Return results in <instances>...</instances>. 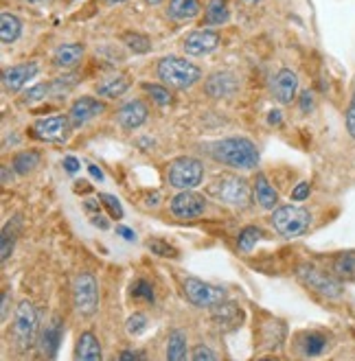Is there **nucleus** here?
I'll return each instance as SVG.
<instances>
[{
	"instance_id": "nucleus-1",
	"label": "nucleus",
	"mask_w": 355,
	"mask_h": 361,
	"mask_svg": "<svg viewBox=\"0 0 355 361\" xmlns=\"http://www.w3.org/2000/svg\"><path fill=\"white\" fill-rule=\"evenodd\" d=\"M206 152L215 162H222L233 169H255L259 164L257 145L243 136H231V138L215 140L206 147Z\"/></svg>"
},
{
	"instance_id": "nucleus-2",
	"label": "nucleus",
	"mask_w": 355,
	"mask_h": 361,
	"mask_svg": "<svg viewBox=\"0 0 355 361\" xmlns=\"http://www.w3.org/2000/svg\"><path fill=\"white\" fill-rule=\"evenodd\" d=\"M158 77L162 83H169L172 88L184 90V88H191L193 83H198L202 73L195 63L172 55L158 61Z\"/></svg>"
},
{
	"instance_id": "nucleus-3",
	"label": "nucleus",
	"mask_w": 355,
	"mask_h": 361,
	"mask_svg": "<svg viewBox=\"0 0 355 361\" xmlns=\"http://www.w3.org/2000/svg\"><path fill=\"white\" fill-rule=\"evenodd\" d=\"M272 228L279 232L281 237H299L303 232L309 230L311 226V215L309 210L303 208V206H279L275 212H272V219H270Z\"/></svg>"
},
{
	"instance_id": "nucleus-4",
	"label": "nucleus",
	"mask_w": 355,
	"mask_h": 361,
	"mask_svg": "<svg viewBox=\"0 0 355 361\" xmlns=\"http://www.w3.org/2000/svg\"><path fill=\"white\" fill-rule=\"evenodd\" d=\"M208 193L215 200L235 206V208H246L250 204V186L243 178L239 176H219L211 184H208Z\"/></svg>"
},
{
	"instance_id": "nucleus-5",
	"label": "nucleus",
	"mask_w": 355,
	"mask_h": 361,
	"mask_svg": "<svg viewBox=\"0 0 355 361\" xmlns=\"http://www.w3.org/2000/svg\"><path fill=\"white\" fill-rule=\"evenodd\" d=\"M167 178L174 188H195L204 180V164L195 158H176L169 169H167Z\"/></svg>"
},
{
	"instance_id": "nucleus-6",
	"label": "nucleus",
	"mask_w": 355,
	"mask_h": 361,
	"mask_svg": "<svg viewBox=\"0 0 355 361\" xmlns=\"http://www.w3.org/2000/svg\"><path fill=\"white\" fill-rule=\"evenodd\" d=\"M296 276H299V281L305 287H309L311 291L325 295V298H340L342 291H344L340 279H333V276L320 271L314 265H301L296 269Z\"/></svg>"
},
{
	"instance_id": "nucleus-7",
	"label": "nucleus",
	"mask_w": 355,
	"mask_h": 361,
	"mask_svg": "<svg viewBox=\"0 0 355 361\" xmlns=\"http://www.w3.org/2000/svg\"><path fill=\"white\" fill-rule=\"evenodd\" d=\"M73 305L79 315H95L99 307V287L95 276L88 271H81L73 283Z\"/></svg>"
},
{
	"instance_id": "nucleus-8",
	"label": "nucleus",
	"mask_w": 355,
	"mask_h": 361,
	"mask_svg": "<svg viewBox=\"0 0 355 361\" xmlns=\"http://www.w3.org/2000/svg\"><path fill=\"white\" fill-rule=\"evenodd\" d=\"M182 291H184L186 300L195 307H202V309H213L215 305L226 300L224 289H219L215 285H208V283H202L198 279H186L182 283Z\"/></svg>"
},
{
	"instance_id": "nucleus-9",
	"label": "nucleus",
	"mask_w": 355,
	"mask_h": 361,
	"mask_svg": "<svg viewBox=\"0 0 355 361\" xmlns=\"http://www.w3.org/2000/svg\"><path fill=\"white\" fill-rule=\"evenodd\" d=\"M37 333V311L33 302L23 300L16 309V322H13V335L20 348H29Z\"/></svg>"
},
{
	"instance_id": "nucleus-10",
	"label": "nucleus",
	"mask_w": 355,
	"mask_h": 361,
	"mask_svg": "<svg viewBox=\"0 0 355 361\" xmlns=\"http://www.w3.org/2000/svg\"><path fill=\"white\" fill-rule=\"evenodd\" d=\"M71 116L66 114H55L37 118L31 127V134L44 142H66L71 132Z\"/></svg>"
},
{
	"instance_id": "nucleus-11",
	"label": "nucleus",
	"mask_w": 355,
	"mask_h": 361,
	"mask_svg": "<svg viewBox=\"0 0 355 361\" xmlns=\"http://www.w3.org/2000/svg\"><path fill=\"white\" fill-rule=\"evenodd\" d=\"M206 200L204 195L195 193V190H180V193L172 200V212L178 219H195L204 215Z\"/></svg>"
},
{
	"instance_id": "nucleus-12",
	"label": "nucleus",
	"mask_w": 355,
	"mask_h": 361,
	"mask_svg": "<svg viewBox=\"0 0 355 361\" xmlns=\"http://www.w3.org/2000/svg\"><path fill=\"white\" fill-rule=\"evenodd\" d=\"M219 33L211 29H198L193 33L186 35L184 39V51L193 57H204L208 53H213L219 47Z\"/></svg>"
},
{
	"instance_id": "nucleus-13",
	"label": "nucleus",
	"mask_w": 355,
	"mask_h": 361,
	"mask_svg": "<svg viewBox=\"0 0 355 361\" xmlns=\"http://www.w3.org/2000/svg\"><path fill=\"white\" fill-rule=\"evenodd\" d=\"M103 112H106V103L103 101H97L92 97H81L73 103L68 116H71L73 127H81V125H86L90 118H95Z\"/></svg>"
},
{
	"instance_id": "nucleus-14",
	"label": "nucleus",
	"mask_w": 355,
	"mask_h": 361,
	"mask_svg": "<svg viewBox=\"0 0 355 361\" xmlns=\"http://www.w3.org/2000/svg\"><path fill=\"white\" fill-rule=\"evenodd\" d=\"M150 112H148V105H145L143 101H128L123 105V108L116 112V121L119 125L123 127V130L128 132H134L138 130L140 125H145V121H148Z\"/></svg>"
},
{
	"instance_id": "nucleus-15",
	"label": "nucleus",
	"mask_w": 355,
	"mask_h": 361,
	"mask_svg": "<svg viewBox=\"0 0 355 361\" xmlns=\"http://www.w3.org/2000/svg\"><path fill=\"white\" fill-rule=\"evenodd\" d=\"M272 94H275V99L279 101V103H283V105H287V103H291L294 101V97H296V90H299V77L291 73V71H287V68H281L277 75H275V79H272Z\"/></svg>"
},
{
	"instance_id": "nucleus-16",
	"label": "nucleus",
	"mask_w": 355,
	"mask_h": 361,
	"mask_svg": "<svg viewBox=\"0 0 355 361\" xmlns=\"http://www.w3.org/2000/svg\"><path fill=\"white\" fill-rule=\"evenodd\" d=\"M35 75H37V63H35V61L18 63V66H11V68L5 71V75H3L5 90H7V92H20Z\"/></svg>"
},
{
	"instance_id": "nucleus-17",
	"label": "nucleus",
	"mask_w": 355,
	"mask_h": 361,
	"mask_svg": "<svg viewBox=\"0 0 355 361\" xmlns=\"http://www.w3.org/2000/svg\"><path fill=\"white\" fill-rule=\"evenodd\" d=\"M213 322L222 329V331H235L241 322H243V311L239 305L222 300L219 305L213 307Z\"/></svg>"
},
{
	"instance_id": "nucleus-18",
	"label": "nucleus",
	"mask_w": 355,
	"mask_h": 361,
	"mask_svg": "<svg viewBox=\"0 0 355 361\" xmlns=\"http://www.w3.org/2000/svg\"><path fill=\"white\" fill-rule=\"evenodd\" d=\"M204 90L208 97L213 99H224V97H231L237 90V77L233 73H213L211 77L206 79L204 83Z\"/></svg>"
},
{
	"instance_id": "nucleus-19",
	"label": "nucleus",
	"mask_w": 355,
	"mask_h": 361,
	"mask_svg": "<svg viewBox=\"0 0 355 361\" xmlns=\"http://www.w3.org/2000/svg\"><path fill=\"white\" fill-rule=\"evenodd\" d=\"M75 359H83V361H99L101 359V344L90 331H86L77 339Z\"/></svg>"
},
{
	"instance_id": "nucleus-20",
	"label": "nucleus",
	"mask_w": 355,
	"mask_h": 361,
	"mask_svg": "<svg viewBox=\"0 0 355 361\" xmlns=\"http://www.w3.org/2000/svg\"><path fill=\"white\" fill-rule=\"evenodd\" d=\"M83 57V47L81 44H61L55 55L53 63L57 68H75Z\"/></svg>"
},
{
	"instance_id": "nucleus-21",
	"label": "nucleus",
	"mask_w": 355,
	"mask_h": 361,
	"mask_svg": "<svg viewBox=\"0 0 355 361\" xmlns=\"http://www.w3.org/2000/svg\"><path fill=\"white\" fill-rule=\"evenodd\" d=\"M200 13V3L198 0H172L169 7H167V16L172 20H178V23H184V20H193Z\"/></svg>"
},
{
	"instance_id": "nucleus-22",
	"label": "nucleus",
	"mask_w": 355,
	"mask_h": 361,
	"mask_svg": "<svg viewBox=\"0 0 355 361\" xmlns=\"http://www.w3.org/2000/svg\"><path fill=\"white\" fill-rule=\"evenodd\" d=\"M20 33H23V23H20V18L9 11L0 13V39H3V44H13V42L20 37Z\"/></svg>"
},
{
	"instance_id": "nucleus-23",
	"label": "nucleus",
	"mask_w": 355,
	"mask_h": 361,
	"mask_svg": "<svg viewBox=\"0 0 355 361\" xmlns=\"http://www.w3.org/2000/svg\"><path fill=\"white\" fill-rule=\"evenodd\" d=\"M333 274L340 281L355 283V250L338 254L336 261H333Z\"/></svg>"
},
{
	"instance_id": "nucleus-24",
	"label": "nucleus",
	"mask_w": 355,
	"mask_h": 361,
	"mask_svg": "<svg viewBox=\"0 0 355 361\" xmlns=\"http://www.w3.org/2000/svg\"><path fill=\"white\" fill-rule=\"evenodd\" d=\"M61 331H64V324L61 320H55L47 326L44 335H42V350H44L47 357H55L57 355V348H59V342H61Z\"/></svg>"
},
{
	"instance_id": "nucleus-25",
	"label": "nucleus",
	"mask_w": 355,
	"mask_h": 361,
	"mask_svg": "<svg viewBox=\"0 0 355 361\" xmlns=\"http://www.w3.org/2000/svg\"><path fill=\"white\" fill-rule=\"evenodd\" d=\"M255 197L259 202V206L267 208V210H272L279 202V195H277V190L272 188V184L267 182V178L263 173L257 176L255 180Z\"/></svg>"
},
{
	"instance_id": "nucleus-26",
	"label": "nucleus",
	"mask_w": 355,
	"mask_h": 361,
	"mask_svg": "<svg viewBox=\"0 0 355 361\" xmlns=\"http://www.w3.org/2000/svg\"><path fill=\"white\" fill-rule=\"evenodd\" d=\"M128 88H130V79L125 75H114V77H110L106 81L97 83V92L101 97H108V99H116V97L125 94V92H128Z\"/></svg>"
},
{
	"instance_id": "nucleus-27",
	"label": "nucleus",
	"mask_w": 355,
	"mask_h": 361,
	"mask_svg": "<svg viewBox=\"0 0 355 361\" xmlns=\"http://www.w3.org/2000/svg\"><path fill=\"white\" fill-rule=\"evenodd\" d=\"M228 18H231V11H228L226 0H208L206 7V25H226Z\"/></svg>"
},
{
	"instance_id": "nucleus-28",
	"label": "nucleus",
	"mask_w": 355,
	"mask_h": 361,
	"mask_svg": "<svg viewBox=\"0 0 355 361\" xmlns=\"http://www.w3.org/2000/svg\"><path fill=\"white\" fill-rule=\"evenodd\" d=\"M167 359L169 361H184L186 359V337L182 331H172L169 342H167Z\"/></svg>"
},
{
	"instance_id": "nucleus-29",
	"label": "nucleus",
	"mask_w": 355,
	"mask_h": 361,
	"mask_svg": "<svg viewBox=\"0 0 355 361\" xmlns=\"http://www.w3.org/2000/svg\"><path fill=\"white\" fill-rule=\"evenodd\" d=\"M40 164V154L37 152H23L13 158V171L20 176H27L31 173L33 169Z\"/></svg>"
},
{
	"instance_id": "nucleus-30",
	"label": "nucleus",
	"mask_w": 355,
	"mask_h": 361,
	"mask_svg": "<svg viewBox=\"0 0 355 361\" xmlns=\"http://www.w3.org/2000/svg\"><path fill=\"white\" fill-rule=\"evenodd\" d=\"M327 346V337L320 335V333H307L303 337V353L309 355V357H316L325 350Z\"/></svg>"
},
{
	"instance_id": "nucleus-31",
	"label": "nucleus",
	"mask_w": 355,
	"mask_h": 361,
	"mask_svg": "<svg viewBox=\"0 0 355 361\" xmlns=\"http://www.w3.org/2000/svg\"><path fill=\"white\" fill-rule=\"evenodd\" d=\"M263 237V232L259 230V228H255V226H250V228H246L241 235H239V239H237V247L241 250V252H250L253 250L257 243H259V239Z\"/></svg>"
},
{
	"instance_id": "nucleus-32",
	"label": "nucleus",
	"mask_w": 355,
	"mask_h": 361,
	"mask_svg": "<svg viewBox=\"0 0 355 361\" xmlns=\"http://www.w3.org/2000/svg\"><path fill=\"white\" fill-rule=\"evenodd\" d=\"M123 42H125V47H128L130 51H134V53H148L152 49L150 37L140 35V33H125Z\"/></svg>"
},
{
	"instance_id": "nucleus-33",
	"label": "nucleus",
	"mask_w": 355,
	"mask_h": 361,
	"mask_svg": "<svg viewBox=\"0 0 355 361\" xmlns=\"http://www.w3.org/2000/svg\"><path fill=\"white\" fill-rule=\"evenodd\" d=\"M16 245V232H11V221H7L5 230H3V241H0V261L7 263V259L11 257Z\"/></svg>"
},
{
	"instance_id": "nucleus-34",
	"label": "nucleus",
	"mask_w": 355,
	"mask_h": 361,
	"mask_svg": "<svg viewBox=\"0 0 355 361\" xmlns=\"http://www.w3.org/2000/svg\"><path fill=\"white\" fill-rule=\"evenodd\" d=\"M143 90L152 97L154 103L162 105V108H164V105H169V103H172V92L167 90V88H162V86H156V83H154V86H152V83H143Z\"/></svg>"
},
{
	"instance_id": "nucleus-35",
	"label": "nucleus",
	"mask_w": 355,
	"mask_h": 361,
	"mask_svg": "<svg viewBox=\"0 0 355 361\" xmlns=\"http://www.w3.org/2000/svg\"><path fill=\"white\" fill-rule=\"evenodd\" d=\"M148 247H150L154 254H158V257H162V259H176V257H178V250H176L174 245H169V243L160 241V239H152V241L148 243Z\"/></svg>"
},
{
	"instance_id": "nucleus-36",
	"label": "nucleus",
	"mask_w": 355,
	"mask_h": 361,
	"mask_svg": "<svg viewBox=\"0 0 355 361\" xmlns=\"http://www.w3.org/2000/svg\"><path fill=\"white\" fill-rule=\"evenodd\" d=\"M99 200H101V204L108 208V212L112 215V219H123V206H121V202L114 197V195H108V193H101L99 195Z\"/></svg>"
},
{
	"instance_id": "nucleus-37",
	"label": "nucleus",
	"mask_w": 355,
	"mask_h": 361,
	"mask_svg": "<svg viewBox=\"0 0 355 361\" xmlns=\"http://www.w3.org/2000/svg\"><path fill=\"white\" fill-rule=\"evenodd\" d=\"M51 92V83H37V86L29 88L25 92V103H33V101H42Z\"/></svg>"
},
{
	"instance_id": "nucleus-38",
	"label": "nucleus",
	"mask_w": 355,
	"mask_h": 361,
	"mask_svg": "<svg viewBox=\"0 0 355 361\" xmlns=\"http://www.w3.org/2000/svg\"><path fill=\"white\" fill-rule=\"evenodd\" d=\"M132 295L138 300H148V302H154V289L150 287V283L145 281H138L134 287H132Z\"/></svg>"
},
{
	"instance_id": "nucleus-39",
	"label": "nucleus",
	"mask_w": 355,
	"mask_h": 361,
	"mask_svg": "<svg viewBox=\"0 0 355 361\" xmlns=\"http://www.w3.org/2000/svg\"><path fill=\"white\" fill-rule=\"evenodd\" d=\"M145 326H148V320H145V315H140V313L132 315L128 320V324H125V329H128L130 335H140L145 331Z\"/></svg>"
},
{
	"instance_id": "nucleus-40",
	"label": "nucleus",
	"mask_w": 355,
	"mask_h": 361,
	"mask_svg": "<svg viewBox=\"0 0 355 361\" xmlns=\"http://www.w3.org/2000/svg\"><path fill=\"white\" fill-rule=\"evenodd\" d=\"M347 132H349V136L355 140V88H353V94H351V101H349V108H347Z\"/></svg>"
},
{
	"instance_id": "nucleus-41",
	"label": "nucleus",
	"mask_w": 355,
	"mask_h": 361,
	"mask_svg": "<svg viewBox=\"0 0 355 361\" xmlns=\"http://www.w3.org/2000/svg\"><path fill=\"white\" fill-rule=\"evenodd\" d=\"M191 357H193V361H215L217 359V355L206 346H198Z\"/></svg>"
},
{
	"instance_id": "nucleus-42",
	"label": "nucleus",
	"mask_w": 355,
	"mask_h": 361,
	"mask_svg": "<svg viewBox=\"0 0 355 361\" xmlns=\"http://www.w3.org/2000/svg\"><path fill=\"white\" fill-rule=\"evenodd\" d=\"M309 193H311L309 184L307 182H301L294 190H291V200H294V202H305L309 197Z\"/></svg>"
},
{
	"instance_id": "nucleus-43",
	"label": "nucleus",
	"mask_w": 355,
	"mask_h": 361,
	"mask_svg": "<svg viewBox=\"0 0 355 361\" xmlns=\"http://www.w3.org/2000/svg\"><path fill=\"white\" fill-rule=\"evenodd\" d=\"M314 110V94H311L309 90H305L303 94H301V112H311Z\"/></svg>"
},
{
	"instance_id": "nucleus-44",
	"label": "nucleus",
	"mask_w": 355,
	"mask_h": 361,
	"mask_svg": "<svg viewBox=\"0 0 355 361\" xmlns=\"http://www.w3.org/2000/svg\"><path fill=\"white\" fill-rule=\"evenodd\" d=\"M79 169H81V164H79L77 158H73V156H66V158H64V171H66V173L75 176V173L79 171Z\"/></svg>"
},
{
	"instance_id": "nucleus-45",
	"label": "nucleus",
	"mask_w": 355,
	"mask_h": 361,
	"mask_svg": "<svg viewBox=\"0 0 355 361\" xmlns=\"http://www.w3.org/2000/svg\"><path fill=\"white\" fill-rule=\"evenodd\" d=\"M267 123L270 125H281L283 123V114L279 110H272V112L267 114Z\"/></svg>"
},
{
	"instance_id": "nucleus-46",
	"label": "nucleus",
	"mask_w": 355,
	"mask_h": 361,
	"mask_svg": "<svg viewBox=\"0 0 355 361\" xmlns=\"http://www.w3.org/2000/svg\"><path fill=\"white\" fill-rule=\"evenodd\" d=\"M116 232H119V235H121L123 239H128V241H136V235H134L132 230H128V228L119 226V228H116Z\"/></svg>"
},
{
	"instance_id": "nucleus-47",
	"label": "nucleus",
	"mask_w": 355,
	"mask_h": 361,
	"mask_svg": "<svg viewBox=\"0 0 355 361\" xmlns=\"http://www.w3.org/2000/svg\"><path fill=\"white\" fill-rule=\"evenodd\" d=\"M92 224H95L97 228H101V230H108V228H110V226H108V219H106V217H99V215L92 217Z\"/></svg>"
},
{
	"instance_id": "nucleus-48",
	"label": "nucleus",
	"mask_w": 355,
	"mask_h": 361,
	"mask_svg": "<svg viewBox=\"0 0 355 361\" xmlns=\"http://www.w3.org/2000/svg\"><path fill=\"white\" fill-rule=\"evenodd\" d=\"M88 171H90V176H92L95 180H99V182L103 180V171H101V169H99L97 164H90V166H88Z\"/></svg>"
},
{
	"instance_id": "nucleus-49",
	"label": "nucleus",
	"mask_w": 355,
	"mask_h": 361,
	"mask_svg": "<svg viewBox=\"0 0 355 361\" xmlns=\"http://www.w3.org/2000/svg\"><path fill=\"white\" fill-rule=\"evenodd\" d=\"M7 315H9V291H5L3 295V322L7 320Z\"/></svg>"
},
{
	"instance_id": "nucleus-50",
	"label": "nucleus",
	"mask_w": 355,
	"mask_h": 361,
	"mask_svg": "<svg viewBox=\"0 0 355 361\" xmlns=\"http://www.w3.org/2000/svg\"><path fill=\"white\" fill-rule=\"evenodd\" d=\"M75 190H77V193H86V190H90V186L86 182H77L75 184Z\"/></svg>"
},
{
	"instance_id": "nucleus-51",
	"label": "nucleus",
	"mask_w": 355,
	"mask_h": 361,
	"mask_svg": "<svg viewBox=\"0 0 355 361\" xmlns=\"http://www.w3.org/2000/svg\"><path fill=\"white\" fill-rule=\"evenodd\" d=\"M138 357H140V355H136V353H123V355H121L123 361H132V359H138Z\"/></svg>"
},
{
	"instance_id": "nucleus-52",
	"label": "nucleus",
	"mask_w": 355,
	"mask_h": 361,
	"mask_svg": "<svg viewBox=\"0 0 355 361\" xmlns=\"http://www.w3.org/2000/svg\"><path fill=\"white\" fill-rule=\"evenodd\" d=\"M158 202H160V195H158V193H154L152 197H148V204H150V206H156Z\"/></svg>"
},
{
	"instance_id": "nucleus-53",
	"label": "nucleus",
	"mask_w": 355,
	"mask_h": 361,
	"mask_svg": "<svg viewBox=\"0 0 355 361\" xmlns=\"http://www.w3.org/2000/svg\"><path fill=\"white\" fill-rule=\"evenodd\" d=\"M86 210H88V212H97V210H99V206H97L95 202H86Z\"/></svg>"
},
{
	"instance_id": "nucleus-54",
	"label": "nucleus",
	"mask_w": 355,
	"mask_h": 361,
	"mask_svg": "<svg viewBox=\"0 0 355 361\" xmlns=\"http://www.w3.org/2000/svg\"><path fill=\"white\" fill-rule=\"evenodd\" d=\"M108 5H123V3H128V0H106Z\"/></svg>"
},
{
	"instance_id": "nucleus-55",
	"label": "nucleus",
	"mask_w": 355,
	"mask_h": 361,
	"mask_svg": "<svg viewBox=\"0 0 355 361\" xmlns=\"http://www.w3.org/2000/svg\"><path fill=\"white\" fill-rule=\"evenodd\" d=\"M145 3H148V5H154V7H156V5H160V3H162V0H145Z\"/></svg>"
},
{
	"instance_id": "nucleus-56",
	"label": "nucleus",
	"mask_w": 355,
	"mask_h": 361,
	"mask_svg": "<svg viewBox=\"0 0 355 361\" xmlns=\"http://www.w3.org/2000/svg\"><path fill=\"white\" fill-rule=\"evenodd\" d=\"M27 3H31V5H40V3H44V0H27Z\"/></svg>"
},
{
	"instance_id": "nucleus-57",
	"label": "nucleus",
	"mask_w": 355,
	"mask_h": 361,
	"mask_svg": "<svg viewBox=\"0 0 355 361\" xmlns=\"http://www.w3.org/2000/svg\"><path fill=\"white\" fill-rule=\"evenodd\" d=\"M246 3H257V0H246Z\"/></svg>"
}]
</instances>
